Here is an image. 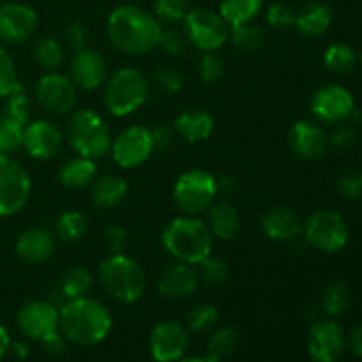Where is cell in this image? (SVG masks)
<instances>
[{
    "label": "cell",
    "mask_w": 362,
    "mask_h": 362,
    "mask_svg": "<svg viewBox=\"0 0 362 362\" xmlns=\"http://www.w3.org/2000/svg\"><path fill=\"white\" fill-rule=\"evenodd\" d=\"M64 46L55 37L39 39L34 48V60L46 73L57 71L64 64Z\"/></svg>",
    "instance_id": "cell-31"
},
{
    "label": "cell",
    "mask_w": 362,
    "mask_h": 362,
    "mask_svg": "<svg viewBox=\"0 0 362 362\" xmlns=\"http://www.w3.org/2000/svg\"><path fill=\"white\" fill-rule=\"evenodd\" d=\"M158 46H161V49L166 55L180 57L187 48V37L182 32L170 28V30H163Z\"/></svg>",
    "instance_id": "cell-44"
},
{
    "label": "cell",
    "mask_w": 362,
    "mask_h": 362,
    "mask_svg": "<svg viewBox=\"0 0 362 362\" xmlns=\"http://www.w3.org/2000/svg\"><path fill=\"white\" fill-rule=\"evenodd\" d=\"M112 327L113 318L108 308L90 297L66 300L60 308V332L74 345L101 343Z\"/></svg>",
    "instance_id": "cell-2"
},
{
    "label": "cell",
    "mask_w": 362,
    "mask_h": 362,
    "mask_svg": "<svg viewBox=\"0 0 362 362\" xmlns=\"http://www.w3.org/2000/svg\"><path fill=\"white\" fill-rule=\"evenodd\" d=\"M361 62H362V52H361Z\"/></svg>",
    "instance_id": "cell-56"
},
{
    "label": "cell",
    "mask_w": 362,
    "mask_h": 362,
    "mask_svg": "<svg viewBox=\"0 0 362 362\" xmlns=\"http://www.w3.org/2000/svg\"><path fill=\"white\" fill-rule=\"evenodd\" d=\"M350 300H352V292H350L349 286L341 281L329 283L325 286L324 293H322V308L327 315L336 317V315H341L343 311L349 308Z\"/></svg>",
    "instance_id": "cell-35"
},
{
    "label": "cell",
    "mask_w": 362,
    "mask_h": 362,
    "mask_svg": "<svg viewBox=\"0 0 362 362\" xmlns=\"http://www.w3.org/2000/svg\"><path fill=\"white\" fill-rule=\"evenodd\" d=\"M265 18L272 28H288L296 25V13L285 2H274L272 6H269Z\"/></svg>",
    "instance_id": "cell-43"
},
{
    "label": "cell",
    "mask_w": 362,
    "mask_h": 362,
    "mask_svg": "<svg viewBox=\"0 0 362 362\" xmlns=\"http://www.w3.org/2000/svg\"><path fill=\"white\" fill-rule=\"evenodd\" d=\"M198 267H200L198 276H202L204 281L212 286L223 285L228 279V267H226V264L214 257H207L205 260H202Z\"/></svg>",
    "instance_id": "cell-41"
},
{
    "label": "cell",
    "mask_w": 362,
    "mask_h": 362,
    "mask_svg": "<svg viewBox=\"0 0 362 362\" xmlns=\"http://www.w3.org/2000/svg\"><path fill=\"white\" fill-rule=\"evenodd\" d=\"M98 276L106 293L122 304L136 303L147 286V276L140 262L124 253H112L103 260Z\"/></svg>",
    "instance_id": "cell-4"
},
{
    "label": "cell",
    "mask_w": 362,
    "mask_h": 362,
    "mask_svg": "<svg viewBox=\"0 0 362 362\" xmlns=\"http://www.w3.org/2000/svg\"><path fill=\"white\" fill-rule=\"evenodd\" d=\"M350 350L357 357H362V325L354 329L352 334H350Z\"/></svg>",
    "instance_id": "cell-52"
},
{
    "label": "cell",
    "mask_w": 362,
    "mask_h": 362,
    "mask_svg": "<svg viewBox=\"0 0 362 362\" xmlns=\"http://www.w3.org/2000/svg\"><path fill=\"white\" fill-rule=\"evenodd\" d=\"M147 98V78L133 67H122L106 80L103 101L112 115L129 117L145 105Z\"/></svg>",
    "instance_id": "cell-6"
},
{
    "label": "cell",
    "mask_w": 362,
    "mask_h": 362,
    "mask_svg": "<svg viewBox=\"0 0 362 362\" xmlns=\"http://www.w3.org/2000/svg\"><path fill=\"white\" fill-rule=\"evenodd\" d=\"M154 81L163 92H168V94H175L184 85L182 74L173 67H159L154 74Z\"/></svg>",
    "instance_id": "cell-45"
},
{
    "label": "cell",
    "mask_w": 362,
    "mask_h": 362,
    "mask_svg": "<svg viewBox=\"0 0 362 362\" xmlns=\"http://www.w3.org/2000/svg\"><path fill=\"white\" fill-rule=\"evenodd\" d=\"M62 141L64 136L55 124H52L49 120H34L25 126L21 147L27 151L30 158L48 161L59 154V151L62 148Z\"/></svg>",
    "instance_id": "cell-19"
},
{
    "label": "cell",
    "mask_w": 362,
    "mask_h": 362,
    "mask_svg": "<svg viewBox=\"0 0 362 362\" xmlns=\"http://www.w3.org/2000/svg\"><path fill=\"white\" fill-rule=\"evenodd\" d=\"M9 350L14 354V356L20 357V359L27 357V354H28V349L23 345V343H11V349Z\"/></svg>",
    "instance_id": "cell-54"
},
{
    "label": "cell",
    "mask_w": 362,
    "mask_h": 362,
    "mask_svg": "<svg viewBox=\"0 0 362 362\" xmlns=\"http://www.w3.org/2000/svg\"><path fill=\"white\" fill-rule=\"evenodd\" d=\"M219 320V313L212 304H198L187 313V325L191 331L205 332L211 331Z\"/></svg>",
    "instance_id": "cell-39"
},
{
    "label": "cell",
    "mask_w": 362,
    "mask_h": 362,
    "mask_svg": "<svg viewBox=\"0 0 362 362\" xmlns=\"http://www.w3.org/2000/svg\"><path fill=\"white\" fill-rule=\"evenodd\" d=\"M27 124L0 112V154H13L23 145Z\"/></svg>",
    "instance_id": "cell-32"
},
{
    "label": "cell",
    "mask_w": 362,
    "mask_h": 362,
    "mask_svg": "<svg viewBox=\"0 0 362 362\" xmlns=\"http://www.w3.org/2000/svg\"><path fill=\"white\" fill-rule=\"evenodd\" d=\"M304 239L324 253H338L346 246L350 230L341 214L332 211H317L303 226Z\"/></svg>",
    "instance_id": "cell-9"
},
{
    "label": "cell",
    "mask_w": 362,
    "mask_h": 362,
    "mask_svg": "<svg viewBox=\"0 0 362 362\" xmlns=\"http://www.w3.org/2000/svg\"><path fill=\"white\" fill-rule=\"evenodd\" d=\"M90 186V200L99 209L119 207L127 197V182L119 175L99 177Z\"/></svg>",
    "instance_id": "cell-26"
},
{
    "label": "cell",
    "mask_w": 362,
    "mask_h": 362,
    "mask_svg": "<svg viewBox=\"0 0 362 362\" xmlns=\"http://www.w3.org/2000/svg\"><path fill=\"white\" fill-rule=\"evenodd\" d=\"M18 327L27 338L42 341L60 331V310L48 300H30L18 313Z\"/></svg>",
    "instance_id": "cell-15"
},
{
    "label": "cell",
    "mask_w": 362,
    "mask_h": 362,
    "mask_svg": "<svg viewBox=\"0 0 362 362\" xmlns=\"http://www.w3.org/2000/svg\"><path fill=\"white\" fill-rule=\"evenodd\" d=\"M23 85L18 81L16 67H14L13 57L6 48L0 45V98H7Z\"/></svg>",
    "instance_id": "cell-38"
},
{
    "label": "cell",
    "mask_w": 362,
    "mask_h": 362,
    "mask_svg": "<svg viewBox=\"0 0 362 362\" xmlns=\"http://www.w3.org/2000/svg\"><path fill=\"white\" fill-rule=\"evenodd\" d=\"M343 329L332 320H318L308 336V352L315 362H338L345 352Z\"/></svg>",
    "instance_id": "cell-17"
},
{
    "label": "cell",
    "mask_w": 362,
    "mask_h": 362,
    "mask_svg": "<svg viewBox=\"0 0 362 362\" xmlns=\"http://www.w3.org/2000/svg\"><path fill=\"white\" fill-rule=\"evenodd\" d=\"M85 232H87V219L78 211L64 212L55 223L57 237L66 243H74V240L81 239Z\"/></svg>",
    "instance_id": "cell-36"
},
{
    "label": "cell",
    "mask_w": 362,
    "mask_h": 362,
    "mask_svg": "<svg viewBox=\"0 0 362 362\" xmlns=\"http://www.w3.org/2000/svg\"><path fill=\"white\" fill-rule=\"evenodd\" d=\"M357 55L354 52L352 46L343 45V42H336L331 45L324 53V64L329 71L336 74H345L356 67Z\"/></svg>",
    "instance_id": "cell-33"
},
{
    "label": "cell",
    "mask_w": 362,
    "mask_h": 362,
    "mask_svg": "<svg viewBox=\"0 0 362 362\" xmlns=\"http://www.w3.org/2000/svg\"><path fill=\"white\" fill-rule=\"evenodd\" d=\"M110 41L131 57H141L154 49L161 39V21L144 7L126 4L110 13L106 21Z\"/></svg>",
    "instance_id": "cell-1"
},
{
    "label": "cell",
    "mask_w": 362,
    "mask_h": 362,
    "mask_svg": "<svg viewBox=\"0 0 362 362\" xmlns=\"http://www.w3.org/2000/svg\"><path fill=\"white\" fill-rule=\"evenodd\" d=\"M332 25V9L327 4H308L299 14H296V28L300 35L315 39L324 35Z\"/></svg>",
    "instance_id": "cell-25"
},
{
    "label": "cell",
    "mask_w": 362,
    "mask_h": 362,
    "mask_svg": "<svg viewBox=\"0 0 362 362\" xmlns=\"http://www.w3.org/2000/svg\"><path fill=\"white\" fill-rule=\"evenodd\" d=\"M218 179L207 170L191 168L180 173L173 186V202L184 214L197 216L207 211L218 197Z\"/></svg>",
    "instance_id": "cell-7"
},
{
    "label": "cell",
    "mask_w": 362,
    "mask_h": 362,
    "mask_svg": "<svg viewBox=\"0 0 362 362\" xmlns=\"http://www.w3.org/2000/svg\"><path fill=\"white\" fill-rule=\"evenodd\" d=\"M37 28V13L18 2L0 4V41L21 45L28 41Z\"/></svg>",
    "instance_id": "cell-16"
},
{
    "label": "cell",
    "mask_w": 362,
    "mask_h": 362,
    "mask_svg": "<svg viewBox=\"0 0 362 362\" xmlns=\"http://www.w3.org/2000/svg\"><path fill=\"white\" fill-rule=\"evenodd\" d=\"M184 34L187 42L202 52H218L230 35V27L221 14L205 7H194L184 16Z\"/></svg>",
    "instance_id": "cell-8"
},
{
    "label": "cell",
    "mask_w": 362,
    "mask_h": 362,
    "mask_svg": "<svg viewBox=\"0 0 362 362\" xmlns=\"http://www.w3.org/2000/svg\"><path fill=\"white\" fill-rule=\"evenodd\" d=\"M32 182L27 170L11 154H0V218H7L27 205Z\"/></svg>",
    "instance_id": "cell-10"
},
{
    "label": "cell",
    "mask_w": 362,
    "mask_h": 362,
    "mask_svg": "<svg viewBox=\"0 0 362 362\" xmlns=\"http://www.w3.org/2000/svg\"><path fill=\"white\" fill-rule=\"evenodd\" d=\"M189 345L186 327L177 320H165L151 332L148 349L156 362H177L182 359Z\"/></svg>",
    "instance_id": "cell-14"
},
{
    "label": "cell",
    "mask_w": 362,
    "mask_h": 362,
    "mask_svg": "<svg viewBox=\"0 0 362 362\" xmlns=\"http://www.w3.org/2000/svg\"><path fill=\"white\" fill-rule=\"evenodd\" d=\"M338 191L345 198H350V200L361 197L362 194V173L361 172H349V173H345V175L339 177Z\"/></svg>",
    "instance_id": "cell-46"
},
{
    "label": "cell",
    "mask_w": 362,
    "mask_h": 362,
    "mask_svg": "<svg viewBox=\"0 0 362 362\" xmlns=\"http://www.w3.org/2000/svg\"><path fill=\"white\" fill-rule=\"evenodd\" d=\"M66 39L69 42V46H73L74 49H80L85 46L87 41V32L81 23H73L66 28Z\"/></svg>",
    "instance_id": "cell-49"
},
{
    "label": "cell",
    "mask_w": 362,
    "mask_h": 362,
    "mask_svg": "<svg viewBox=\"0 0 362 362\" xmlns=\"http://www.w3.org/2000/svg\"><path fill=\"white\" fill-rule=\"evenodd\" d=\"M112 158L120 168L133 170L148 161L154 154L151 129L145 126H131L124 129L115 140H112Z\"/></svg>",
    "instance_id": "cell-12"
},
{
    "label": "cell",
    "mask_w": 362,
    "mask_h": 362,
    "mask_svg": "<svg viewBox=\"0 0 362 362\" xmlns=\"http://www.w3.org/2000/svg\"><path fill=\"white\" fill-rule=\"evenodd\" d=\"M41 343L45 345L46 352L52 354V356H60V354L66 350V336H64L60 331L49 334L48 338L42 339Z\"/></svg>",
    "instance_id": "cell-51"
},
{
    "label": "cell",
    "mask_w": 362,
    "mask_h": 362,
    "mask_svg": "<svg viewBox=\"0 0 362 362\" xmlns=\"http://www.w3.org/2000/svg\"><path fill=\"white\" fill-rule=\"evenodd\" d=\"M198 278L200 276L193 265L179 262L163 272L158 281V290L161 296L170 297V299H182V297H189L197 290L198 281H200Z\"/></svg>",
    "instance_id": "cell-22"
},
{
    "label": "cell",
    "mask_w": 362,
    "mask_h": 362,
    "mask_svg": "<svg viewBox=\"0 0 362 362\" xmlns=\"http://www.w3.org/2000/svg\"><path fill=\"white\" fill-rule=\"evenodd\" d=\"M228 41H232V45L235 48H239L240 52L253 53L258 52L264 45V34H262V28L257 25L243 23L235 25V27H230V35Z\"/></svg>",
    "instance_id": "cell-34"
},
{
    "label": "cell",
    "mask_w": 362,
    "mask_h": 362,
    "mask_svg": "<svg viewBox=\"0 0 362 362\" xmlns=\"http://www.w3.org/2000/svg\"><path fill=\"white\" fill-rule=\"evenodd\" d=\"M212 237L207 223L197 216H179L163 228L161 244L175 260L182 264L198 265L211 257Z\"/></svg>",
    "instance_id": "cell-3"
},
{
    "label": "cell",
    "mask_w": 362,
    "mask_h": 362,
    "mask_svg": "<svg viewBox=\"0 0 362 362\" xmlns=\"http://www.w3.org/2000/svg\"><path fill=\"white\" fill-rule=\"evenodd\" d=\"M207 226L211 230L212 237L221 240H230L239 233L240 230V216L233 205L221 202V204H212L209 207Z\"/></svg>",
    "instance_id": "cell-27"
},
{
    "label": "cell",
    "mask_w": 362,
    "mask_h": 362,
    "mask_svg": "<svg viewBox=\"0 0 362 362\" xmlns=\"http://www.w3.org/2000/svg\"><path fill=\"white\" fill-rule=\"evenodd\" d=\"M198 71L205 83H216L225 73V64L216 52H204L200 64H198Z\"/></svg>",
    "instance_id": "cell-42"
},
{
    "label": "cell",
    "mask_w": 362,
    "mask_h": 362,
    "mask_svg": "<svg viewBox=\"0 0 362 362\" xmlns=\"http://www.w3.org/2000/svg\"><path fill=\"white\" fill-rule=\"evenodd\" d=\"M288 145L297 158L313 161V159L322 158L327 152L329 136L317 124L299 120L290 127Z\"/></svg>",
    "instance_id": "cell-20"
},
{
    "label": "cell",
    "mask_w": 362,
    "mask_h": 362,
    "mask_svg": "<svg viewBox=\"0 0 362 362\" xmlns=\"http://www.w3.org/2000/svg\"><path fill=\"white\" fill-rule=\"evenodd\" d=\"M154 16L165 23H177L182 21L189 11L187 0H154Z\"/></svg>",
    "instance_id": "cell-40"
},
{
    "label": "cell",
    "mask_w": 362,
    "mask_h": 362,
    "mask_svg": "<svg viewBox=\"0 0 362 362\" xmlns=\"http://www.w3.org/2000/svg\"><path fill=\"white\" fill-rule=\"evenodd\" d=\"M67 141L81 158H105L112 147V133L105 119L90 108L74 112L67 122Z\"/></svg>",
    "instance_id": "cell-5"
},
{
    "label": "cell",
    "mask_w": 362,
    "mask_h": 362,
    "mask_svg": "<svg viewBox=\"0 0 362 362\" xmlns=\"http://www.w3.org/2000/svg\"><path fill=\"white\" fill-rule=\"evenodd\" d=\"M177 362H216L212 357L205 356V357H187V359H179Z\"/></svg>",
    "instance_id": "cell-55"
},
{
    "label": "cell",
    "mask_w": 362,
    "mask_h": 362,
    "mask_svg": "<svg viewBox=\"0 0 362 362\" xmlns=\"http://www.w3.org/2000/svg\"><path fill=\"white\" fill-rule=\"evenodd\" d=\"M69 78L78 88L95 90L108 78V66H106L105 57L94 48L83 46L80 49H74L73 59H71Z\"/></svg>",
    "instance_id": "cell-18"
},
{
    "label": "cell",
    "mask_w": 362,
    "mask_h": 362,
    "mask_svg": "<svg viewBox=\"0 0 362 362\" xmlns=\"http://www.w3.org/2000/svg\"><path fill=\"white\" fill-rule=\"evenodd\" d=\"M95 175H98L95 163L88 158H81V156L66 161L59 170L60 184L69 189H83V187L90 186Z\"/></svg>",
    "instance_id": "cell-28"
},
{
    "label": "cell",
    "mask_w": 362,
    "mask_h": 362,
    "mask_svg": "<svg viewBox=\"0 0 362 362\" xmlns=\"http://www.w3.org/2000/svg\"><path fill=\"white\" fill-rule=\"evenodd\" d=\"M35 99L48 113L66 115L76 105L78 87L67 74L52 71L42 74L35 83Z\"/></svg>",
    "instance_id": "cell-11"
},
{
    "label": "cell",
    "mask_w": 362,
    "mask_h": 362,
    "mask_svg": "<svg viewBox=\"0 0 362 362\" xmlns=\"http://www.w3.org/2000/svg\"><path fill=\"white\" fill-rule=\"evenodd\" d=\"M152 144H154V152H163L172 147L173 138H175V129L170 124H158L151 129Z\"/></svg>",
    "instance_id": "cell-47"
},
{
    "label": "cell",
    "mask_w": 362,
    "mask_h": 362,
    "mask_svg": "<svg viewBox=\"0 0 362 362\" xmlns=\"http://www.w3.org/2000/svg\"><path fill=\"white\" fill-rule=\"evenodd\" d=\"M239 345V332L233 327H223L211 336L207 345V356L219 362L223 357L230 356Z\"/></svg>",
    "instance_id": "cell-37"
},
{
    "label": "cell",
    "mask_w": 362,
    "mask_h": 362,
    "mask_svg": "<svg viewBox=\"0 0 362 362\" xmlns=\"http://www.w3.org/2000/svg\"><path fill=\"white\" fill-rule=\"evenodd\" d=\"M354 138H356V134H354V129L350 126H338L334 129V133L331 134V138H329V144H332L334 147H349L350 144L354 141Z\"/></svg>",
    "instance_id": "cell-50"
},
{
    "label": "cell",
    "mask_w": 362,
    "mask_h": 362,
    "mask_svg": "<svg viewBox=\"0 0 362 362\" xmlns=\"http://www.w3.org/2000/svg\"><path fill=\"white\" fill-rule=\"evenodd\" d=\"M105 243L112 253H122L127 244V232L122 226H108L105 230Z\"/></svg>",
    "instance_id": "cell-48"
},
{
    "label": "cell",
    "mask_w": 362,
    "mask_h": 362,
    "mask_svg": "<svg viewBox=\"0 0 362 362\" xmlns=\"http://www.w3.org/2000/svg\"><path fill=\"white\" fill-rule=\"evenodd\" d=\"M92 283H94V278L87 269L73 267L64 274L62 283H60V296L66 300L87 297L92 288Z\"/></svg>",
    "instance_id": "cell-30"
},
{
    "label": "cell",
    "mask_w": 362,
    "mask_h": 362,
    "mask_svg": "<svg viewBox=\"0 0 362 362\" xmlns=\"http://www.w3.org/2000/svg\"><path fill=\"white\" fill-rule=\"evenodd\" d=\"M214 117L209 112L200 108H187L179 113L173 122V129L177 134L184 138L189 144H200L209 140L214 133Z\"/></svg>",
    "instance_id": "cell-24"
},
{
    "label": "cell",
    "mask_w": 362,
    "mask_h": 362,
    "mask_svg": "<svg viewBox=\"0 0 362 362\" xmlns=\"http://www.w3.org/2000/svg\"><path fill=\"white\" fill-rule=\"evenodd\" d=\"M55 253V239L46 228H30L16 240V255L27 264H42Z\"/></svg>",
    "instance_id": "cell-23"
},
{
    "label": "cell",
    "mask_w": 362,
    "mask_h": 362,
    "mask_svg": "<svg viewBox=\"0 0 362 362\" xmlns=\"http://www.w3.org/2000/svg\"><path fill=\"white\" fill-rule=\"evenodd\" d=\"M315 119L325 124H339L350 119L356 110V101L349 88L341 85H324L313 94L310 101Z\"/></svg>",
    "instance_id": "cell-13"
},
{
    "label": "cell",
    "mask_w": 362,
    "mask_h": 362,
    "mask_svg": "<svg viewBox=\"0 0 362 362\" xmlns=\"http://www.w3.org/2000/svg\"><path fill=\"white\" fill-rule=\"evenodd\" d=\"M11 349V336L7 329L0 324V357L6 356Z\"/></svg>",
    "instance_id": "cell-53"
},
{
    "label": "cell",
    "mask_w": 362,
    "mask_h": 362,
    "mask_svg": "<svg viewBox=\"0 0 362 362\" xmlns=\"http://www.w3.org/2000/svg\"><path fill=\"white\" fill-rule=\"evenodd\" d=\"M262 230L265 237L278 243H288L303 232V221L293 209L278 205L269 209L262 218Z\"/></svg>",
    "instance_id": "cell-21"
},
{
    "label": "cell",
    "mask_w": 362,
    "mask_h": 362,
    "mask_svg": "<svg viewBox=\"0 0 362 362\" xmlns=\"http://www.w3.org/2000/svg\"><path fill=\"white\" fill-rule=\"evenodd\" d=\"M264 0H221L219 14L228 23V27L250 23L260 14Z\"/></svg>",
    "instance_id": "cell-29"
}]
</instances>
